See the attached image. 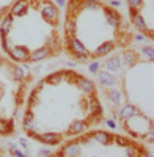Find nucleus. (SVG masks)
I'll list each match as a JSON object with an SVG mask.
<instances>
[{
    "mask_svg": "<svg viewBox=\"0 0 154 157\" xmlns=\"http://www.w3.org/2000/svg\"><path fill=\"white\" fill-rule=\"evenodd\" d=\"M129 11H131V19H132V24L135 25V29H138L140 32L146 33V32H148V27H146V22H145V19L138 14V11H137V10L129 8Z\"/></svg>",
    "mask_w": 154,
    "mask_h": 157,
    "instance_id": "nucleus-6",
    "label": "nucleus"
},
{
    "mask_svg": "<svg viewBox=\"0 0 154 157\" xmlns=\"http://www.w3.org/2000/svg\"><path fill=\"white\" fill-rule=\"evenodd\" d=\"M91 137H93V140L101 143V145H109L113 140V135L109 132H104V130H94V132H91Z\"/></svg>",
    "mask_w": 154,
    "mask_h": 157,
    "instance_id": "nucleus-11",
    "label": "nucleus"
},
{
    "mask_svg": "<svg viewBox=\"0 0 154 157\" xmlns=\"http://www.w3.org/2000/svg\"><path fill=\"white\" fill-rule=\"evenodd\" d=\"M137 113H138V110H137L135 105H132V104H126V105L121 109V112H120V118L124 120V121H127V120H131V118H134Z\"/></svg>",
    "mask_w": 154,
    "mask_h": 157,
    "instance_id": "nucleus-15",
    "label": "nucleus"
},
{
    "mask_svg": "<svg viewBox=\"0 0 154 157\" xmlns=\"http://www.w3.org/2000/svg\"><path fill=\"white\" fill-rule=\"evenodd\" d=\"M109 98H110L112 104H115V105H120V104H121V99H123V94H121V90H118V88H113V90L110 91V94H109Z\"/></svg>",
    "mask_w": 154,
    "mask_h": 157,
    "instance_id": "nucleus-24",
    "label": "nucleus"
},
{
    "mask_svg": "<svg viewBox=\"0 0 154 157\" xmlns=\"http://www.w3.org/2000/svg\"><path fill=\"white\" fill-rule=\"evenodd\" d=\"M3 61V58H2V54H0V63H2Z\"/></svg>",
    "mask_w": 154,
    "mask_h": 157,
    "instance_id": "nucleus-42",
    "label": "nucleus"
},
{
    "mask_svg": "<svg viewBox=\"0 0 154 157\" xmlns=\"http://www.w3.org/2000/svg\"><path fill=\"white\" fill-rule=\"evenodd\" d=\"M41 16H43L49 24L55 25L57 21H58V10H57V6H54L50 2H46V3L43 5V8H41Z\"/></svg>",
    "mask_w": 154,
    "mask_h": 157,
    "instance_id": "nucleus-2",
    "label": "nucleus"
},
{
    "mask_svg": "<svg viewBox=\"0 0 154 157\" xmlns=\"http://www.w3.org/2000/svg\"><path fill=\"white\" fill-rule=\"evenodd\" d=\"M68 49L72 55H77V54H88L87 52V47L82 44L80 39H77L75 36L72 38H68Z\"/></svg>",
    "mask_w": 154,
    "mask_h": 157,
    "instance_id": "nucleus-5",
    "label": "nucleus"
},
{
    "mask_svg": "<svg viewBox=\"0 0 154 157\" xmlns=\"http://www.w3.org/2000/svg\"><path fill=\"white\" fill-rule=\"evenodd\" d=\"M61 151H63V154H65V155H74V157H77V155H80V152H82V146H80L79 141H69L68 145L63 146Z\"/></svg>",
    "mask_w": 154,
    "mask_h": 157,
    "instance_id": "nucleus-9",
    "label": "nucleus"
},
{
    "mask_svg": "<svg viewBox=\"0 0 154 157\" xmlns=\"http://www.w3.org/2000/svg\"><path fill=\"white\" fill-rule=\"evenodd\" d=\"M87 129H88V123H85L82 120H75L71 123V126L68 129V134L69 135H79V134H83Z\"/></svg>",
    "mask_w": 154,
    "mask_h": 157,
    "instance_id": "nucleus-8",
    "label": "nucleus"
},
{
    "mask_svg": "<svg viewBox=\"0 0 154 157\" xmlns=\"http://www.w3.org/2000/svg\"><path fill=\"white\" fill-rule=\"evenodd\" d=\"M57 3H58L60 6H65V5H66V0H57Z\"/></svg>",
    "mask_w": 154,
    "mask_h": 157,
    "instance_id": "nucleus-40",
    "label": "nucleus"
},
{
    "mask_svg": "<svg viewBox=\"0 0 154 157\" xmlns=\"http://www.w3.org/2000/svg\"><path fill=\"white\" fill-rule=\"evenodd\" d=\"M143 54H145V57L151 61L152 58H154V49H152V46H148V47H143Z\"/></svg>",
    "mask_w": 154,
    "mask_h": 157,
    "instance_id": "nucleus-27",
    "label": "nucleus"
},
{
    "mask_svg": "<svg viewBox=\"0 0 154 157\" xmlns=\"http://www.w3.org/2000/svg\"><path fill=\"white\" fill-rule=\"evenodd\" d=\"M113 47H115V44H113L112 41H106V43H102V44L94 50V55H96V57H104V55L110 54V52L113 50Z\"/></svg>",
    "mask_w": 154,
    "mask_h": 157,
    "instance_id": "nucleus-18",
    "label": "nucleus"
},
{
    "mask_svg": "<svg viewBox=\"0 0 154 157\" xmlns=\"http://www.w3.org/2000/svg\"><path fill=\"white\" fill-rule=\"evenodd\" d=\"M113 140H117V143L120 146H127V145H131V141L127 140V138H123V137H120V135H113Z\"/></svg>",
    "mask_w": 154,
    "mask_h": 157,
    "instance_id": "nucleus-28",
    "label": "nucleus"
},
{
    "mask_svg": "<svg viewBox=\"0 0 154 157\" xmlns=\"http://www.w3.org/2000/svg\"><path fill=\"white\" fill-rule=\"evenodd\" d=\"M104 13H106V19L110 24V27L118 29L121 25V16L113 8H110V6H104Z\"/></svg>",
    "mask_w": 154,
    "mask_h": 157,
    "instance_id": "nucleus-4",
    "label": "nucleus"
},
{
    "mask_svg": "<svg viewBox=\"0 0 154 157\" xmlns=\"http://www.w3.org/2000/svg\"><path fill=\"white\" fill-rule=\"evenodd\" d=\"M121 5L120 0H110V8H118Z\"/></svg>",
    "mask_w": 154,
    "mask_h": 157,
    "instance_id": "nucleus-34",
    "label": "nucleus"
},
{
    "mask_svg": "<svg viewBox=\"0 0 154 157\" xmlns=\"http://www.w3.org/2000/svg\"><path fill=\"white\" fill-rule=\"evenodd\" d=\"M75 83H77V86L80 88V91H85V93H90V94H93V93H94V83L90 80V78L79 77Z\"/></svg>",
    "mask_w": 154,
    "mask_h": 157,
    "instance_id": "nucleus-14",
    "label": "nucleus"
},
{
    "mask_svg": "<svg viewBox=\"0 0 154 157\" xmlns=\"http://www.w3.org/2000/svg\"><path fill=\"white\" fill-rule=\"evenodd\" d=\"M127 5H129V8L138 10L140 6L143 5V0H127Z\"/></svg>",
    "mask_w": 154,
    "mask_h": 157,
    "instance_id": "nucleus-29",
    "label": "nucleus"
},
{
    "mask_svg": "<svg viewBox=\"0 0 154 157\" xmlns=\"http://www.w3.org/2000/svg\"><path fill=\"white\" fill-rule=\"evenodd\" d=\"M137 157H152V155H151L149 152H146V151H143V149H142V151L138 152V155H137Z\"/></svg>",
    "mask_w": 154,
    "mask_h": 157,
    "instance_id": "nucleus-36",
    "label": "nucleus"
},
{
    "mask_svg": "<svg viewBox=\"0 0 154 157\" xmlns=\"http://www.w3.org/2000/svg\"><path fill=\"white\" fill-rule=\"evenodd\" d=\"M2 47H3V50L6 52V54H10V52H11V49H10V46H8V39H6V38H2Z\"/></svg>",
    "mask_w": 154,
    "mask_h": 157,
    "instance_id": "nucleus-32",
    "label": "nucleus"
},
{
    "mask_svg": "<svg viewBox=\"0 0 154 157\" xmlns=\"http://www.w3.org/2000/svg\"><path fill=\"white\" fill-rule=\"evenodd\" d=\"M27 2L29 0H19V2H16L14 5H13L10 14H13V16H24L25 13H27V10H29V3Z\"/></svg>",
    "mask_w": 154,
    "mask_h": 157,
    "instance_id": "nucleus-13",
    "label": "nucleus"
},
{
    "mask_svg": "<svg viewBox=\"0 0 154 157\" xmlns=\"http://www.w3.org/2000/svg\"><path fill=\"white\" fill-rule=\"evenodd\" d=\"M54 157H65V154H63V151H58V152H57Z\"/></svg>",
    "mask_w": 154,
    "mask_h": 157,
    "instance_id": "nucleus-41",
    "label": "nucleus"
},
{
    "mask_svg": "<svg viewBox=\"0 0 154 157\" xmlns=\"http://www.w3.org/2000/svg\"><path fill=\"white\" fill-rule=\"evenodd\" d=\"M135 39H137V41H143L145 38H143V35H140V33H137V35H135Z\"/></svg>",
    "mask_w": 154,
    "mask_h": 157,
    "instance_id": "nucleus-39",
    "label": "nucleus"
},
{
    "mask_svg": "<svg viewBox=\"0 0 154 157\" xmlns=\"http://www.w3.org/2000/svg\"><path fill=\"white\" fill-rule=\"evenodd\" d=\"M40 154H41L43 157H50V154H52V152H50L49 149H41V151H40Z\"/></svg>",
    "mask_w": 154,
    "mask_h": 157,
    "instance_id": "nucleus-35",
    "label": "nucleus"
},
{
    "mask_svg": "<svg viewBox=\"0 0 154 157\" xmlns=\"http://www.w3.org/2000/svg\"><path fill=\"white\" fill-rule=\"evenodd\" d=\"M138 57L135 52L132 50H127V52H123V63L126 64V66H134V64L137 63Z\"/></svg>",
    "mask_w": 154,
    "mask_h": 157,
    "instance_id": "nucleus-19",
    "label": "nucleus"
},
{
    "mask_svg": "<svg viewBox=\"0 0 154 157\" xmlns=\"http://www.w3.org/2000/svg\"><path fill=\"white\" fill-rule=\"evenodd\" d=\"M107 68H109V71H120V68H121V58L120 57H112V58H109L107 60Z\"/></svg>",
    "mask_w": 154,
    "mask_h": 157,
    "instance_id": "nucleus-21",
    "label": "nucleus"
},
{
    "mask_svg": "<svg viewBox=\"0 0 154 157\" xmlns=\"http://www.w3.org/2000/svg\"><path fill=\"white\" fill-rule=\"evenodd\" d=\"M19 145H21L24 149H29V145H27V141H25L24 138H21V140H19Z\"/></svg>",
    "mask_w": 154,
    "mask_h": 157,
    "instance_id": "nucleus-37",
    "label": "nucleus"
},
{
    "mask_svg": "<svg viewBox=\"0 0 154 157\" xmlns=\"http://www.w3.org/2000/svg\"><path fill=\"white\" fill-rule=\"evenodd\" d=\"M50 54H52V50H50L47 46L40 47V49H36L35 52H30V58H29V61H33V63H36V61H41V60L47 58Z\"/></svg>",
    "mask_w": 154,
    "mask_h": 157,
    "instance_id": "nucleus-7",
    "label": "nucleus"
},
{
    "mask_svg": "<svg viewBox=\"0 0 154 157\" xmlns=\"http://www.w3.org/2000/svg\"><path fill=\"white\" fill-rule=\"evenodd\" d=\"M29 135L32 138H36V140H40L41 143H44V145H58V143L61 141V134H55V132H47V134H41V135H38L35 132H29Z\"/></svg>",
    "mask_w": 154,
    "mask_h": 157,
    "instance_id": "nucleus-1",
    "label": "nucleus"
},
{
    "mask_svg": "<svg viewBox=\"0 0 154 157\" xmlns=\"http://www.w3.org/2000/svg\"><path fill=\"white\" fill-rule=\"evenodd\" d=\"M88 71L91 72V74H98V71H99V61H93L88 66Z\"/></svg>",
    "mask_w": 154,
    "mask_h": 157,
    "instance_id": "nucleus-30",
    "label": "nucleus"
},
{
    "mask_svg": "<svg viewBox=\"0 0 154 157\" xmlns=\"http://www.w3.org/2000/svg\"><path fill=\"white\" fill-rule=\"evenodd\" d=\"M75 32H77V22H75V19L68 17V21H66V35H68V38L75 36Z\"/></svg>",
    "mask_w": 154,
    "mask_h": 157,
    "instance_id": "nucleus-22",
    "label": "nucleus"
},
{
    "mask_svg": "<svg viewBox=\"0 0 154 157\" xmlns=\"http://www.w3.org/2000/svg\"><path fill=\"white\" fill-rule=\"evenodd\" d=\"M14 132V120L0 118V135H10Z\"/></svg>",
    "mask_w": 154,
    "mask_h": 157,
    "instance_id": "nucleus-16",
    "label": "nucleus"
},
{
    "mask_svg": "<svg viewBox=\"0 0 154 157\" xmlns=\"http://www.w3.org/2000/svg\"><path fill=\"white\" fill-rule=\"evenodd\" d=\"M13 60H16V61H29L30 58V50L27 47H24V46H17L14 49H11V52L8 54Z\"/></svg>",
    "mask_w": 154,
    "mask_h": 157,
    "instance_id": "nucleus-3",
    "label": "nucleus"
},
{
    "mask_svg": "<svg viewBox=\"0 0 154 157\" xmlns=\"http://www.w3.org/2000/svg\"><path fill=\"white\" fill-rule=\"evenodd\" d=\"M80 6L85 10H98L101 5L98 0H80Z\"/></svg>",
    "mask_w": 154,
    "mask_h": 157,
    "instance_id": "nucleus-25",
    "label": "nucleus"
},
{
    "mask_svg": "<svg viewBox=\"0 0 154 157\" xmlns=\"http://www.w3.org/2000/svg\"><path fill=\"white\" fill-rule=\"evenodd\" d=\"M140 151H142V149H140L137 145H134V143H131V145L126 146V154H127V157H137Z\"/></svg>",
    "mask_w": 154,
    "mask_h": 157,
    "instance_id": "nucleus-26",
    "label": "nucleus"
},
{
    "mask_svg": "<svg viewBox=\"0 0 154 157\" xmlns=\"http://www.w3.org/2000/svg\"><path fill=\"white\" fill-rule=\"evenodd\" d=\"M13 21H14V16H13V14H6L5 16L2 25H0V36H2V38L8 36V33L11 30V25H13Z\"/></svg>",
    "mask_w": 154,
    "mask_h": 157,
    "instance_id": "nucleus-17",
    "label": "nucleus"
},
{
    "mask_svg": "<svg viewBox=\"0 0 154 157\" xmlns=\"http://www.w3.org/2000/svg\"><path fill=\"white\" fill-rule=\"evenodd\" d=\"M61 80H63V74H61V71H58V72H54V74L47 75L44 82L46 83H50V85H58Z\"/></svg>",
    "mask_w": 154,
    "mask_h": 157,
    "instance_id": "nucleus-23",
    "label": "nucleus"
},
{
    "mask_svg": "<svg viewBox=\"0 0 154 157\" xmlns=\"http://www.w3.org/2000/svg\"><path fill=\"white\" fill-rule=\"evenodd\" d=\"M98 80L104 86H113L115 83H117L115 75H112L109 71H98Z\"/></svg>",
    "mask_w": 154,
    "mask_h": 157,
    "instance_id": "nucleus-12",
    "label": "nucleus"
},
{
    "mask_svg": "<svg viewBox=\"0 0 154 157\" xmlns=\"http://www.w3.org/2000/svg\"><path fill=\"white\" fill-rule=\"evenodd\" d=\"M13 78L17 82H22L25 78V69L19 64H13Z\"/></svg>",
    "mask_w": 154,
    "mask_h": 157,
    "instance_id": "nucleus-20",
    "label": "nucleus"
},
{
    "mask_svg": "<svg viewBox=\"0 0 154 157\" xmlns=\"http://www.w3.org/2000/svg\"><path fill=\"white\" fill-rule=\"evenodd\" d=\"M91 140H93V137H91V134H88V135H83L79 141L82 143V145H88V143H91Z\"/></svg>",
    "mask_w": 154,
    "mask_h": 157,
    "instance_id": "nucleus-31",
    "label": "nucleus"
},
{
    "mask_svg": "<svg viewBox=\"0 0 154 157\" xmlns=\"http://www.w3.org/2000/svg\"><path fill=\"white\" fill-rule=\"evenodd\" d=\"M22 127L24 130H27V132H33V129L36 127L35 126V115H33V110L29 109L24 115V120H22Z\"/></svg>",
    "mask_w": 154,
    "mask_h": 157,
    "instance_id": "nucleus-10",
    "label": "nucleus"
},
{
    "mask_svg": "<svg viewBox=\"0 0 154 157\" xmlns=\"http://www.w3.org/2000/svg\"><path fill=\"white\" fill-rule=\"evenodd\" d=\"M106 123H107V126H109L110 129H115V127H117V124H115V121H112V120H107Z\"/></svg>",
    "mask_w": 154,
    "mask_h": 157,
    "instance_id": "nucleus-38",
    "label": "nucleus"
},
{
    "mask_svg": "<svg viewBox=\"0 0 154 157\" xmlns=\"http://www.w3.org/2000/svg\"><path fill=\"white\" fill-rule=\"evenodd\" d=\"M13 154H14L16 157H29L25 152H22V151H19V149H13Z\"/></svg>",
    "mask_w": 154,
    "mask_h": 157,
    "instance_id": "nucleus-33",
    "label": "nucleus"
}]
</instances>
